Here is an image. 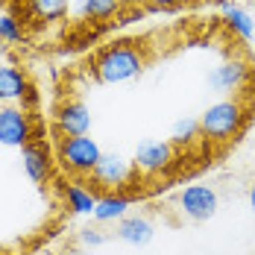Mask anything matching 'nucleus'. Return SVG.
<instances>
[{"label":"nucleus","mask_w":255,"mask_h":255,"mask_svg":"<svg viewBox=\"0 0 255 255\" xmlns=\"http://www.w3.org/2000/svg\"><path fill=\"white\" fill-rule=\"evenodd\" d=\"M144 74V53L135 44H112L94 59V77L106 82V85H121V82H132Z\"/></svg>","instance_id":"f257e3e1"},{"label":"nucleus","mask_w":255,"mask_h":255,"mask_svg":"<svg viewBox=\"0 0 255 255\" xmlns=\"http://www.w3.org/2000/svg\"><path fill=\"white\" fill-rule=\"evenodd\" d=\"M244 121H247V112L238 100H217L200 115V129H203V138L220 144V141H232L241 132Z\"/></svg>","instance_id":"f03ea898"},{"label":"nucleus","mask_w":255,"mask_h":255,"mask_svg":"<svg viewBox=\"0 0 255 255\" xmlns=\"http://www.w3.org/2000/svg\"><path fill=\"white\" fill-rule=\"evenodd\" d=\"M100 158L103 150L91 135H77V138H62L59 141V161L71 173H94Z\"/></svg>","instance_id":"7ed1b4c3"},{"label":"nucleus","mask_w":255,"mask_h":255,"mask_svg":"<svg viewBox=\"0 0 255 255\" xmlns=\"http://www.w3.org/2000/svg\"><path fill=\"white\" fill-rule=\"evenodd\" d=\"M32 115L21 106H0V144L3 147H18L24 150L32 141Z\"/></svg>","instance_id":"20e7f679"},{"label":"nucleus","mask_w":255,"mask_h":255,"mask_svg":"<svg viewBox=\"0 0 255 255\" xmlns=\"http://www.w3.org/2000/svg\"><path fill=\"white\" fill-rule=\"evenodd\" d=\"M179 208L188 220H211L220 208V197L211 185H188L182 194H179Z\"/></svg>","instance_id":"39448f33"},{"label":"nucleus","mask_w":255,"mask_h":255,"mask_svg":"<svg viewBox=\"0 0 255 255\" xmlns=\"http://www.w3.org/2000/svg\"><path fill=\"white\" fill-rule=\"evenodd\" d=\"M173 161V144L170 141H158V138H147L135 147V155H132V164L135 170L147 173V176H155L161 170H167Z\"/></svg>","instance_id":"423d86ee"},{"label":"nucleus","mask_w":255,"mask_h":255,"mask_svg":"<svg viewBox=\"0 0 255 255\" xmlns=\"http://www.w3.org/2000/svg\"><path fill=\"white\" fill-rule=\"evenodd\" d=\"M250 82V65L241 59H226L208 74V88L214 94H232Z\"/></svg>","instance_id":"0eeeda50"},{"label":"nucleus","mask_w":255,"mask_h":255,"mask_svg":"<svg viewBox=\"0 0 255 255\" xmlns=\"http://www.w3.org/2000/svg\"><path fill=\"white\" fill-rule=\"evenodd\" d=\"M56 127L65 138H77V135H88L91 129V109L82 100H68L59 106L56 112Z\"/></svg>","instance_id":"6e6552de"},{"label":"nucleus","mask_w":255,"mask_h":255,"mask_svg":"<svg viewBox=\"0 0 255 255\" xmlns=\"http://www.w3.org/2000/svg\"><path fill=\"white\" fill-rule=\"evenodd\" d=\"M132 161H127L124 155L118 153H103V158L97 161V167H94V173L91 176L97 179L100 185L106 188H121V185H127L129 176H132Z\"/></svg>","instance_id":"1a4fd4ad"},{"label":"nucleus","mask_w":255,"mask_h":255,"mask_svg":"<svg viewBox=\"0 0 255 255\" xmlns=\"http://www.w3.org/2000/svg\"><path fill=\"white\" fill-rule=\"evenodd\" d=\"M21 164H24V173L35 185L47 182L50 179V153H47V144L44 141H29L21 150Z\"/></svg>","instance_id":"9d476101"},{"label":"nucleus","mask_w":255,"mask_h":255,"mask_svg":"<svg viewBox=\"0 0 255 255\" xmlns=\"http://www.w3.org/2000/svg\"><path fill=\"white\" fill-rule=\"evenodd\" d=\"M155 235V226L150 217L144 214H127L124 220H118V238L129 247H147Z\"/></svg>","instance_id":"9b49d317"},{"label":"nucleus","mask_w":255,"mask_h":255,"mask_svg":"<svg viewBox=\"0 0 255 255\" xmlns=\"http://www.w3.org/2000/svg\"><path fill=\"white\" fill-rule=\"evenodd\" d=\"M29 88V79L15 65H0V106H18Z\"/></svg>","instance_id":"f8f14e48"},{"label":"nucleus","mask_w":255,"mask_h":255,"mask_svg":"<svg viewBox=\"0 0 255 255\" xmlns=\"http://www.w3.org/2000/svg\"><path fill=\"white\" fill-rule=\"evenodd\" d=\"M129 205H132V197H127V194H103V197H97L91 217L97 223H115V220L127 217Z\"/></svg>","instance_id":"ddd939ff"},{"label":"nucleus","mask_w":255,"mask_h":255,"mask_svg":"<svg viewBox=\"0 0 255 255\" xmlns=\"http://www.w3.org/2000/svg\"><path fill=\"white\" fill-rule=\"evenodd\" d=\"M217 6H220V12H223V21L229 24L232 32H238L241 38H253L255 35V21L253 15L247 12V9H241L238 3H232V0H217Z\"/></svg>","instance_id":"4468645a"},{"label":"nucleus","mask_w":255,"mask_h":255,"mask_svg":"<svg viewBox=\"0 0 255 255\" xmlns=\"http://www.w3.org/2000/svg\"><path fill=\"white\" fill-rule=\"evenodd\" d=\"M65 205H68V211L71 214H91L94 211V205H97V197L85 188V185H79V182H71L68 188H65Z\"/></svg>","instance_id":"2eb2a0df"},{"label":"nucleus","mask_w":255,"mask_h":255,"mask_svg":"<svg viewBox=\"0 0 255 255\" xmlns=\"http://www.w3.org/2000/svg\"><path fill=\"white\" fill-rule=\"evenodd\" d=\"M200 135H203L200 118L185 115V118H179L176 124H173V129H170V144H173V147H191Z\"/></svg>","instance_id":"dca6fc26"},{"label":"nucleus","mask_w":255,"mask_h":255,"mask_svg":"<svg viewBox=\"0 0 255 255\" xmlns=\"http://www.w3.org/2000/svg\"><path fill=\"white\" fill-rule=\"evenodd\" d=\"M29 6L44 21H56V18H62L68 12V0H29Z\"/></svg>","instance_id":"f3484780"},{"label":"nucleus","mask_w":255,"mask_h":255,"mask_svg":"<svg viewBox=\"0 0 255 255\" xmlns=\"http://www.w3.org/2000/svg\"><path fill=\"white\" fill-rule=\"evenodd\" d=\"M121 0H82V15L85 18H112L118 12Z\"/></svg>","instance_id":"a211bd4d"},{"label":"nucleus","mask_w":255,"mask_h":255,"mask_svg":"<svg viewBox=\"0 0 255 255\" xmlns=\"http://www.w3.org/2000/svg\"><path fill=\"white\" fill-rule=\"evenodd\" d=\"M0 41H9V44H18V41H24L21 24H18L12 15H0Z\"/></svg>","instance_id":"6ab92c4d"},{"label":"nucleus","mask_w":255,"mask_h":255,"mask_svg":"<svg viewBox=\"0 0 255 255\" xmlns=\"http://www.w3.org/2000/svg\"><path fill=\"white\" fill-rule=\"evenodd\" d=\"M79 244H82V247L97 250V247H103V244H106V235H103L100 229H82V232H79Z\"/></svg>","instance_id":"aec40b11"},{"label":"nucleus","mask_w":255,"mask_h":255,"mask_svg":"<svg viewBox=\"0 0 255 255\" xmlns=\"http://www.w3.org/2000/svg\"><path fill=\"white\" fill-rule=\"evenodd\" d=\"M38 103H41V97H38V88L29 82V88H26V94L21 97V103H18V106H21L24 112H29V115H32V112H38Z\"/></svg>","instance_id":"412c9836"},{"label":"nucleus","mask_w":255,"mask_h":255,"mask_svg":"<svg viewBox=\"0 0 255 255\" xmlns=\"http://www.w3.org/2000/svg\"><path fill=\"white\" fill-rule=\"evenodd\" d=\"M144 3H150V6H155V9H173V6L185 3V0H144Z\"/></svg>","instance_id":"4be33fe9"},{"label":"nucleus","mask_w":255,"mask_h":255,"mask_svg":"<svg viewBox=\"0 0 255 255\" xmlns=\"http://www.w3.org/2000/svg\"><path fill=\"white\" fill-rule=\"evenodd\" d=\"M250 208H253V211H255V185H253V188H250Z\"/></svg>","instance_id":"5701e85b"}]
</instances>
